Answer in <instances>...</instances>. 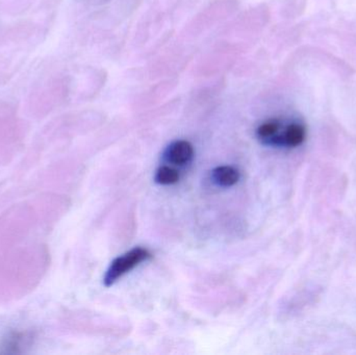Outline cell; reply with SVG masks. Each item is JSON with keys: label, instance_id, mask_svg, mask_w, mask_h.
<instances>
[{"label": "cell", "instance_id": "obj_1", "mask_svg": "<svg viewBox=\"0 0 356 355\" xmlns=\"http://www.w3.org/2000/svg\"><path fill=\"white\" fill-rule=\"evenodd\" d=\"M152 258V254L146 248L136 247L129 250L127 254L119 258H115L111 263L106 275H104V283L106 287H112L115 283L119 281L121 277L124 276L129 271L134 270L136 267L141 265Z\"/></svg>", "mask_w": 356, "mask_h": 355}, {"label": "cell", "instance_id": "obj_2", "mask_svg": "<svg viewBox=\"0 0 356 355\" xmlns=\"http://www.w3.org/2000/svg\"><path fill=\"white\" fill-rule=\"evenodd\" d=\"M307 137V127L300 122H291L286 126L282 124L274 137L266 145L274 147L297 148L305 143Z\"/></svg>", "mask_w": 356, "mask_h": 355}, {"label": "cell", "instance_id": "obj_3", "mask_svg": "<svg viewBox=\"0 0 356 355\" xmlns=\"http://www.w3.org/2000/svg\"><path fill=\"white\" fill-rule=\"evenodd\" d=\"M194 156V147L186 140H178L167 147L164 152V158L167 162L177 166H184L191 162Z\"/></svg>", "mask_w": 356, "mask_h": 355}, {"label": "cell", "instance_id": "obj_4", "mask_svg": "<svg viewBox=\"0 0 356 355\" xmlns=\"http://www.w3.org/2000/svg\"><path fill=\"white\" fill-rule=\"evenodd\" d=\"M211 179L213 183L221 187H232L240 179V173L234 167L220 166L213 169L211 172Z\"/></svg>", "mask_w": 356, "mask_h": 355}, {"label": "cell", "instance_id": "obj_5", "mask_svg": "<svg viewBox=\"0 0 356 355\" xmlns=\"http://www.w3.org/2000/svg\"><path fill=\"white\" fill-rule=\"evenodd\" d=\"M282 126V122L277 119L265 121L257 129V135L264 144L267 143L272 137L276 135L278 129Z\"/></svg>", "mask_w": 356, "mask_h": 355}, {"label": "cell", "instance_id": "obj_6", "mask_svg": "<svg viewBox=\"0 0 356 355\" xmlns=\"http://www.w3.org/2000/svg\"><path fill=\"white\" fill-rule=\"evenodd\" d=\"M154 179L160 185H173V183H177L178 179H179V174L175 169L168 166H163L156 171Z\"/></svg>", "mask_w": 356, "mask_h": 355}]
</instances>
